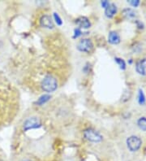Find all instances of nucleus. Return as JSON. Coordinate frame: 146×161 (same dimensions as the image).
Returning <instances> with one entry per match:
<instances>
[{"mask_svg":"<svg viewBox=\"0 0 146 161\" xmlns=\"http://www.w3.org/2000/svg\"><path fill=\"white\" fill-rule=\"evenodd\" d=\"M50 99V96L48 94H44L42 96H41L38 99V100L37 102V104H39V105H42V104H46L47 101H49Z\"/></svg>","mask_w":146,"mask_h":161,"instance_id":"obj_12","label":"nucleus"},{"mask_svg":"<svg viewBox=\"0 0 146 161\" xmlns=\"http://www.w3.org/2000/svg\"><path fill=\"white\" fill-rule=\"evenodd\" d=\"M123 14L125 17L128 19H133L136 16V13L134 10H132L131 8H126L123 11Z\"/></svg>","mask_w":146,"mask_h":161,"instance_id":"obj_11","label":"nucleus"},{"mask_svg":"<svg viewBox=\"0 0 146 161\" xmlns=\"http://www.w3.org/2000/svg\"><path fill=\"white\" fill-rule=\"evenodd\" d=\"M75 23L80 28H83V29H89V28H90V26H91V23L89 21V19L85 17V16L77 19V21H75Z\"/></svg>","mask_w":146,"mask_h":161,"instance_id":"obj_7","label":"nucleus"},{"mask_svg":"<svg viewBox=\"0 0 146 161\" xmlns=\"http://www.w3.org/2000/svg\"><path fill=\"white\" fill-rule=\"evenodd\" d=\"M42 88L46 92H53L58 87V82L53 76L48 75L45 77L42 82Z\"/></svg>","mask_w":146,"mask_h":161,"instance_id":"obj_1","label":"nucleus"},{"mask_svg":"<svg viewBox=\"0 0 146 161\" xmlns=\"http://www.w3.org/2000/svg\"><path fill=\"white\" fill-rule=\"evenodd\" d=\"M40 24L42 26L43 28H47V29H54V25L52 21V19L49 16H42L40 19Z\"/></svg>","mask_w":146,"mask_h":161,"instance_id":"obj_6","label":"nucleus"},{"mask_svg":"<svg viewBox=\"0 0 146 161\" xmlns=\"http://www.w3.org/2000/svg\"><path fill=\"white\" fill-rule=\"evenodd\" d=\"M22 161H30V160H22Z\"/></svg>","mask_w":146,"mask_h":161,"instance_id":"obj_20","label":"nucleus"},{"mask_svg":"<svg viewBox=\"0 0 146 161\" xmlns=\"http://www.w3.org/2000/svg\"><path fill=\"white\" fill-rule=\"evenodd\" d=\"M115 60V61L117 62V64L118 65H119V67H120V68L121 69H125L126 68V64H125V62L123 60H122V59H119V58H115L114 59Z\"/></svg>","mask_w":146,"mask_h":161,"instance_id":"obj_14","label":"nucleus"},{"mask_svg":"<svg viewBox=\"0 0 146 161\" xmlns=\"http://www.w3.org/2000/svg\"><path fill=\"white\" fill-rule=\"evenodd\" d=\"M54 20H55V22L57 23V25H61L62 24H63L62 19L59 17V14H58V13L54 12Z\"/></svg>","mask_w":146,"mask_h":161,"instance_id":"obj_16","label":"nucleus"},{"mask_svg":"<svg viewBox=\"0 0 146 161\" xmlns=\"http://www.w3.org/2000/svg\"><path fill=\"white\" fill-rule=\"evenodd\" d=\"M109 5H110V3H109L108 1H107V0H105V1H102V6L103 7H105V8H107Z\"/></svg>","mask_w":146,"mask_h":161,"instance_id":"obj_18","label":"nucleus"},{"mask_svg":"<svg viewBox=\"0 0 146 161\" xmlns=\"http://www.w3.org/2000/svg\"><path fill=\"white\" fill-rule=\"evenodd\" d=\"M116 12H117V7H116V5L114 4H110V5L106 8V11H105L106 16L109 18L113 17L114 15L116 14Z\"/></svg>","mask_w":146,"mask_h":161,"instance_id":"obj_8","label":"nucleus"},{"mask_svg":"<svg viewBox=\"0 0 146 161\" xmlns=\"http://www.w3.org/2000/svg\"><path fill=\"white\" fill-rule=\"evenodd\" d=\"M138 126L143 130H146V118L145 117H142V118L139 119L138 121Z\"/></svg>","mask_w":146,"mask_h":161,"instance_id":"obj_13","label":"nucleus"},{"mask_svg":"<svg viewBox=\"0 0 146 161\" xmlns=\"http://www.w3.org/2000/svg\"><path fill=\"white\" fill-rule=\"evenodd\" d=\"M108 41L111 44H118L120 43V37L118 35V33L114 31H112L109 33L108 36Z\"/></svg>","mask_w":146,"mask_h":161,"instance_id":"obj_9","label":"nucleus"},{"mask_svg":"<svg viewBox=\"0 0 146 161\" xmlns=\"http://www.w3.org/2000/svg\"><path fill=\"white\" fill-rule=\"evenodd\" d=\"M145 103V94L143 93L142 89H140L139 90V104H144Z\"/></svg>","mask_w":146,"mask_h":161,"instance_id":"obj_15","label":"nucleus"},{"mask_svg":"<svg viewBox=\"0 0 146 161\" xmlns=\"http://www.w3.org/2000/svg\"><path fill=\"white\" fill-rule=\"evenodd\" d=\"M80 34H81V31H80V29H75V36H74V38H77V37H79Z\"/></svg>","mask_w":146,"mask_h":161,"instance_id":"obj_19","label":"nucleus"},{"mask_svg":"<svg viewBox=\"0 0 146 161\" xmlns=\"http://www.w3.org/2000/svg\"><path fill=\"white\" fill-rule=\"evenodd\" d=\"M84 136L85 139L89 140L93 143H99L102 140V136L99 133L97 132L93 129H86L84 132Z\"/></svg>","mask_w":146,"mask_h":161,"instance_id":"obj_3","label":"nucleus"},{"mask_svg":"<svg viewBox=\"0 0 146 161\" xmlns=\"http://www.w3.org/2000/svg\"><path fill=\"white\" fill-rule=\"evenodd\" d=\"M93 43L91 42V40L89 39H82L80 41V43L77 45V48L80 51L83 52H89L93 49Z\"/></svg>","mask_w":146,"mask_h":161,"instance_id":"obj_5","label":"nucleus"},{"mask_svg":"<svg viewBox=\"0 0 146 161\" xmlns=\"http://www.w3.org/2000/svg\"><path fill=\"white\" fill-rule=\"evenodd\" d=\"M141 140L136 136H131L127 139V145L131 151H136L139 150L140 147H141Z\"/></svg>","mask_w":146,"mask_h":161,"instance_id":"obj_4","label":"nucleus"},{"mask_svg":"<svg viewBox=\"0 0 146 161\" xmlns=\"http://www.w3.org/2000/svg\"><path fill=\"white\" fill-rule=\"evenodd\" d=\"M41 126L42 123L37 117H29L24 122L23 129L25 131H28L29 129L40 128Z\"/></svg>","mask_w":146,"mask_h":161,"instance_id":"obj_2","label":"nucleus"},{"mask_svg":"<svg viewBox=\"0 0 146 161\" xmlns=\"http://www.w3.org/2000/svg\"><path fill=\"white\" fill-rule=\"evenodd\" d=\"M135 69L138 73L141 74V75H145L146 69H145V60L139 61L136 66H135Z\"/></svg>","mask_w":146,"mask_h":161,"instance_id":"obj_10","label":"nucleus"},{"mask_svg":"<svg viewBox=\"0 0 146 161\" xmlns=\"http://www.w3.org/2000/svg\"><path fill=\"white\" fill-rule=\"evenodd\" d=\"M129 3L132 4L133 7H137L138 5H139L140 1H138V0H131V1L129 2Z\"/></svg>","mask_w":146,"mask_h":161,"instance_id":"obj_17","label":"nucleus"}]
</instances>
